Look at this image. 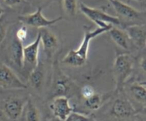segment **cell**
<instances>
[{"label": "cell", "mask_w": 146, "mask_h": 121, "mask_svg": "<svg viewBox=\"0 0 146 121\" xmlns=\"http://www.w3.org/2000/svg\"><path fill=\"white\" fill-rule=\"evenodd\" d=\"M133 71V59L129 54H122L115 58L113 66L115 88L121 91Z\"/></svg>", "instance_id": "1"}, {"label": "cell", "mask_w": 146, "mask_h": 121, "mask_svg": "<svg viewBox=\"0 0 146 121\" xmlns=\"http://www.w3.org/2000/svg\"><path fill=\"white\" fill-rule=\"evenodd\" d=\"M80 11L91 21L95 23L98 27L106 28L110 26L120 25L121 20L119 17L110 15L98 9L92 8L81 2L79 4Z\"/></svg>", "instance_id": "2"}, {"label": "cell", "mask_w": 146, "mask_h": 121, "mask_svg": "<svg viewBox=\"0 0 146 121\" xmlns=\"http://www.w3.org/2000/svg\"><path fill=\"white\" fill-rule=\"evenodd\" d=\"M18 19L19 21L22 23L24 26L42 28L54 25L56 23L61 21L63 17H58L53 19H48L43 15L42 8L38 7L34 13L19 16Z\"/></svg>", "instance_id": "3"}, {"label": "cell", "mask_w": 146, "mask_h": 121, "mask_svg": "<svg viewBox=\"0 0 146 121\" xmlns=\"http://www.w3.org/2000/svg\"><path fill=\"white\" fill-rule=\"evenodd\" d=\"M41 44V36L39 32L34 41L23 47L22 68L29 74L36 66L38 63V51Z\"/></svg>", "instance_id": "4"}, {"label": "cell", "mask_w": 146, "mask_h": 121, "mask_svg": "<svg viewBox=\"0 0 146 121\" xmlns=\"http://www.w3.org/2000/svg\"><path fill=\"white\" fill-rule=\"evenodd\" d=\"M0 87L4 89H26L27 85L24 83L16 73L5 63H0Z\"/></svg>", "instance_id": "5"}, {"label": "cell", "mask_w": 146, "mask_h": 121, "mask_svg": "<svg viewBox=\"0 0 146 121\" xmlns=\"http://www.w3.org/2000/svg\"><path fill=\"white\" fill-rule=\"evenodd\" d=\"M112 4L115 12L120 17L131 21L140 20L145 21V12L137 10L128 4H125L120 0H108Z\"/></svg>", "instance_id": "6"}, {"label": "cell", "mask_w": 146, "mask_h": 121, "mask_svg": "<svg viewBox=\"0 0 146 121\" xmlns=\"http://www.w3.org/2000/svg\"><path fill=\"white\" fill-rule=\"evenodd\" d=\"M113 26H110L106 27V28L98 27L96 29L91 30V27L84 26V38H83L82 41H81V44H80V46L78 47V48L76 50L77 54L79 56H81L83 58L87 60V58H88V50H89L90 42H91V40L93 38H95L98 36L104 34V33L108 32Z\"/></svg>", "instance_id": "7"}, {"label": "cell", "mask_w": 146, "mask_h": 121, "mask_svg": "<svg viewBox=\"0 0 146 121\" xmlns=\"http://www.w3.org/2000/svg\"><path fill=\"white\" fill-rule=\"evenodd\" d=\"M27 100L11 97L6 100L3 105V111L11 120H17L21 116Z\"/></svg>", "instance_id": "8"}, {"label": "cell", "mask_w": 146, "mask_h": 121, "mask_svg": "<svg viewBox=\"0 0 146 121\" xmlns=\"http://www.w3.org/2000/svg\"><path fill=\"white\" fill-rule=\"evenodd\" d=\"M50 108L55 118L62 121L74 112V108L70 105L69 100L66 96L55 97L51 102Z\"/></svg>", "instance_id": "9"}, {"label": "cell", "mask_w": 146, "mask_h": 121, "mask_svg": "<svg viewBox=\"0 0 146 121\" xmlns=\"http://www.w3.org/2000/svg\"><path fill=\"white\" fill-rule=\"evenodd\" d=\"M71 83L70 80L63 73L58 67L54 68V78L52 84V92L55 97L66 96L70 92Z\"/></svg>", "instance_id": "10"}, {"label": "cell", "mask_w": 146, "mask_h": 121, "mask_svg": "<svg viewBox=\"0 0 146 121\" xmlns=\"http://www.w3.org/2000/svg\"><path fill=\"white\" fill-rule=\"evenodd\" d=\"M41 36V43L47 58H51L57 51L59 41L56 35L46 28H40L38 31Z\"/></svg>", "instance_id": "11"}, {"label": "cell", "mask_w": 146, "mask_h": 121, "mask_svg": "<svg viewBox=\"0 0 146 121\" xmlns=\"http://www.w3.org/2000/svg\"><path fill=\"white\" fill-rule=\"evenodd\" d=\"M135 113V109L131 101L125 98L115 100L111 108V114L118 119L129 118Z\"/></svg>", "instance_id": "12"}, {"label": "cell", "mask_w": 146, "mask_h": 121, "mask_svg": "<svg viewBox=\"0 0 146 121\" xmlns=\"http://www.w3.org/2000/svg\"><path fill=\"white\" fill-rule=\"evenodd\" d=\"M128 37L131 42L137 47L142 49L145 47L146 44V30L145 24H133L125 27Z\"/></svg>", "instance_id": "13"}, {"label": "cell", "mask_w": 146, "mask_h": 121, "mask_svg": "<svg viewBox=\"0 0 146 121\" xmlns=\"http://www.w3.org/2000/svg\"><path fill=\"white\" fill-rule=\"evenodd\" d=\"M44 65L41 61H38L36 66L29 74V83L30 85L36 91H41L44 85Z\"/></svg>", "instance_id": "14"}, {"label": "cell", "mask_w": 146, "mask_h": 121, "mask_svg": "<svg viewBox=\"0 0 146 121\" xmlns=\"http://www.w3.org/2000/svg\"><path fill=\"white\" fill-rule=\"evenodd\" d=\"M108 32L109 33L111 39L118 46L121 47L123 49H129L131 41L125 30L123 31L116 27L113 26Z\"/></svg>", "instance_id": "15"}, {"label": "cell", "mask_w": 146, "mask_h": 121, "mask_svg": "<svg viewBox=\"0 0 146 121\" xmlns=\"http://www.w3.org/2000/svg\"><path fill=\"white\" fill-rule=\"evenodd\" d=\"M23 43L14 38L9 47V58L16 67L22 68L23 65Z\"/></svg>", "instance_id": "16"}, {"label": "cell", "mask_w": 146, "mask_h": 121, "mask_svg": "<svg viewBox=\"0 0 146 121\" xmlns=\"http://www.w3.org/2000/svg\"><path fill=\"white\" fill-rule=\"evenodd\" d=\"M129 90L131 98L135 102L145 107L146 101V88L145 84L134 83L130 86Z\"/></svg>", "instance_id": "17"}, {"label": "cell", "mask_w": 146, "mask_h": 121, "mask_svg": "<svg viewBox=\"0 0 146 121\" xmlns=\"http://www.w3.org/2000/svg\"><path fill=\"white\" fill-rule=\"evenodd\" d=\"M23 112H24V121H40L41 120L39 110L31 99L27 101Z\"/></svg>", "instance_id": "18"}, {"label": "cell", "mask_w": 146, "mask_h": 121, "mask_svg": "<svg viewBox=\"0 0 146 121\" xmlns=\"http://www.w3.org/2000/svg\"><path fill=\"white\" fill-rule=\"evenodd\" d=\"M87 60L83 58L81 56L78 55L76 50L71 49L68 54L64 57L61 63L66 65H71L74 67H81L86 64Z\"/></svg>", "instance_id": "19"}, {"label": "cell", "mask_w": 146, "mask_h": 121, "mask_svg": "<svg viewBox=\"0 0 146 121\" xmlns=\"http://www.w3.org/2000/svg\"><path fill=\"white\" fill-rule=\"evenodd\" d=\"M86 107L91 110H97L101 108L102 103V98L99 93H94L88 99L84 100Z\"/></svg>", "instance_id": "20"}, {"label": "cell", "mask_w": 146, "mask_h": 121, "mask_svg": "<svg viewBox=\"0 0 146 121\" xmlns=\"http://www.w3.org/2000/svg\"><path fill=\"white\" fill-rule=\"evenodd\" d=\"M63 8L66 14L70 17H75L78 11L77 0H63Z\"/></svg>", "instance_id": "21"}, {"label": "cell", "mask_w": 146, "mask_h": 121, "mask_svg": "<svg viewBox=\"0 0 146 121\" xmlns=\"http://www.w3.org/2000/svg\"><path fill=\"white\" fill-rule=\"evenodd\" d=\"M64 121H90V118L83 114L72 112Z\"/></svg>", "instance_id": "22"}, {"label": "cell", "mask_w": 146, "mask_h": 121, "mask_svg": "<svg viewBox=\"0 0 146 121\" xmlns=\"http://www.w3.org/2000/svg\"><path fill=\"white\" fill-rule=\"evenodd\" d=\"M94 93H96L95 89L91 85H84L81 89V95L84 100L89 98Z\"/></svg>", "instance_id": "23"}, {"label": "cell", "mask_w": 146, "mask_h": 121, "mask_svg": "<svg viewBox=\"0 0 146 121\" xmlns=\"http://www.w3.org/2000/svg\"><path fill=\"white\" fill-rule=\"evenodd\" d=\"M27 34H28V31H27V28L26 26H22L20 27L18 30H17V33H16L15 37L21 41V43L24 42L26 39H27Z\"/></svg>", "instance_id": "24"}, {"label": "cell", "mask_w": 146, "mask_h": 121, "mask_svg": "<svg viewBox=\"0 0 146 121\" xmlns=\"http://www.w3.org/2000/svg\"><path fill=\"white\" fill-rule=\"evenodd\" d=\"M7 35V28L3 24L0 23V46L4 41Z\"/></svg>", "instance_id": "25"}, {"label": "cell", "mask_w": 146, "mask_h": 121, "mask_svg": "<svg viewBox=\"0 0 146 121\" xmlns=\"http://www.w3.org/2000/svg\"><path fill=\"white\" fill-rule=\"evenodd\" d=\"M24 0H3L4 4L9 7H14L21 4Z\"/></svg>", "instance_id": "26"}, {"label": "cell", "mask_w": 146, "mask_h": 121, "mask_svg": "<svg viewBox=\"0 0 146 121\" xmlns=\"http://www.w3.org/2000/svg\"><path fill=\"white\" fill-rule=\"evenodd\" d=\"M141 67L142 68L143 71V72L145 73V56L143 57L141 59Z\"/></svg>", "instance_id": "27"}, {"label": "cell", "mask_w": 146, "mask_h": 121, "mask_svg": "<svg viewBox=\"0 0 146 121\" xmlns=\"http://www.w3.org/2000/svg\"><path fill=\"white\" fill-rule=\"evenodd\" d=\"M4 12V9H3L2 6H1V2H0V18H1V16L3 15Z\"/></svg>", "instance_id": "28"}, {"label": "cell", "mask_w": 146, "mask_h": 121, "mask_svg": "<svg viewBox=\"0 0 146 121\" xmlns=\"http://www.w3.org/2000/svg\"><path fill=\"white\" fill-rule=\"evenodd\" d=\"M50 121H62V120H59L58 118H52V119L50 120Z\"/></svg>", "instance_id": "29"}, {"label": "cell", "mask_w": 146, "mask_h": 121, "mask_svg": "<svg viewBox=\"0 0 146 121\" xmlns=\"http://www.w3.org/2000/svg\"><path fill=\"white\" fill-rule=\"evenodd\" d=\"M135 1H143L144 0H135Z\"/></svg>", "instance_id": "30"}, {"label": "cell", "mask_w": 146, "mask_h": 121, "mask_svg": "<svg viewBox=\"0 0 146 121\" xmlns=\"http://www.w3.org/2000/svg\"><path fill=\"white\" fill-rule=\"evenodd\" d=\"M24 1H26V0H24Z\"/></svg>", "instance_id": "31"}]
</instances>
